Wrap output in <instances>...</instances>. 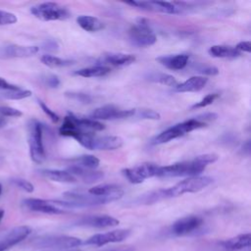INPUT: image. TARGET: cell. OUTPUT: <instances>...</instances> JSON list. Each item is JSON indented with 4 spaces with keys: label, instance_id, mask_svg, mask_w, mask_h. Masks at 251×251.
<instances>
[{
    "label": "cell",
    "instance_id": "obj_46",
    "mask_svg": "<svg viewBox=\"0 0 251 251\" xmlns=\"http://www.w3.org/2000/svg\"><path fill=\"white\" fill-rule=\"evenodd\" d=\"M235 48L240 52V51H243V52H250L251 51V43L250 41H241L239 42Z\"/></svg>",
    "mask_w": 251,
    "mask_h": 251
},
{
    "label": "cell",
    "instance_id": "obj_12",
    "mask_svg": "<svg viewBox=\"0 0 251 251\" xmlns=\"http://www.w3.org/2000/svg\"><path fill=\"white\" fill-rule=\"evenodd\" d=\"M127 5L150 12H159L164 14H178L183 9L181 3H172L166 1H129Z\"/></svg>",
    "mask_w": 251,
    "mask_h": 251
},
{
    "label": "cell",
    "instance_id": "obj_42",
    "mask_svg": "<svg viewBox=\"0 0 251 251\" xmlns=\"http://www.w3.org/2000/svg\"><path fill=\"white\" fill-rule=\"evenodd\" d=\"M44 82L48 87L51 88H56L60 85V79L57 75H49L44 78Z\"/></svg>",
    "mask_w": 251,
    "mask_h": 251
},
{
    "label": "cell",
    "instance_id": "obj_40",
    "mask_svg": "<svg viewBox=\"0 0 251 251\" xmlns=\"http://www.w3.org/2000/svg\"><path fill=\"white\" fill-rule=\"evenodd\" d=\"M194 70L202 75H216L219 73V70L214 67V66H209V65H197Z\"/></svg>",
    "mask_w": 251,
    "mask_h": 251
},
{
    "label": "cell",
    "instance_id": "obj_6",
    "mask_svg": "<svg viewBox=\"0 0 251 251\" xmlns=\"http://www.w3.org/2000/svg\"><path fill=\"white\" fill-rule=\"evenodd\" d=\"M82 244L80 238L70 235H45L36 238L33 245L37 248H49L55 250H68Z\"/></svg>",
    "mask_w": 251,
    "mask_h": 251
},
{
    "label": "cell",
    "instance_id": "obj_49",
    "mask_svg": "<svg viewBox=\"0 0 251 251\" xmlns=\"http://www.w3.org/2000/svg\"><path fill=\"white\" fill-rule=\"evenodd\" d=\"M3 217H4V211H3V210H0V222H1V220L3 219Z\"/></svg>",
    "mask_w": 251,
    "mask_h": 251
},
{
    "label": "cell",
    "instance_id": "obj_44",
    "mask_svg": "<svg viewBox=\"0 0 251 251\" xmlns=\"http://www.w3.org/2000/svg\"><path fill=\"white\" fill-rule=\"evenodd\" d=\"M16 89H20V87L18 85L8 82L3 77H0V90L6 91V90H16Z\"/></svg>",
    "mask_w": 251,
    "mask_h": 251
},
{
    "label": "cell",
    "instance_id": "obj_20",
    "mask_svg": "<svg viewBox=\"0 0 251 251\" xmlns=\"http://www.w3.org/2000/svg\"><path fill=\"white\" fill-rule=\"evenodd\" d=\"M68 117L74 124L75 127L78 131L82 132H92V131H98L102 130L105 128V126L97 121L91 120V119H86V118H77L74 114H69Z\"/></svg>",
    "mask_w": 251,
    "mask_h": 251
},
{
    "label": "cell",
    "instance_id": "obj_14",
    "mask_svg": "<svg viewBox=\"0 0 251 251\" xmlns=\"http://www.w3.org/2000/svg\"><path fill=\"white\" fill-rule=\"evenodd\" d=\"M135 109L123 110L113 105H105L95 109L91 115V120H118L124 118H130L134 116Z\"/></svg>",
    "mask_w": 251,
    "mask_h": 251
},
{
    "label": "cell",
    "instance_id": "obj_4",
    "mask_svg": "<svg viewBox=\"0 0 251 251\" xmlns=\"http://www.w3.org/2000/svg\"><path fill=\"white\" fill-rule=\"evenodd\" d=\"M206 126V124L199 122L195 119H190L187 120L185 122L176 124L169 128H167L166 130L162 131L161 133H159L153 140H152V144L157 145V144H163L166 142H169L173 139H176L177 137H180L192 130L204 127Z\"/></svg>",
    "mask_w": 251,
    "mask_h": 251
},
{
    "label": "cell",
    "instance_id": "obj_11",
    "mask_svg": "<svg viewBox=\"0 0 251 251\" xmlns=\"http://www.w3.org/2000/svg\"><path fill=\"white\" fill-rule=\"evenodd\" d=\"M159 167L156 164L144 163L133 168H126L122 171L123 175L127 178L130 183H141L145 178L158 176Z\"/></svg>",
    "mask_w": 251,
    "mask_h": 251
},
{
    "label": "cell",
    "instance_id": "obj_24",
    "mask_svg": "<svg viewBox=\"0 0 251 251\" xmlns=\"http://www.w3.org/2000/svg\"><path fill=\"white\" fill-rule=\"evenodd\" d=\"M251 244V234L242 233L234 237L226 239L221 243L222 247L226 251H236L248 248Z\"/></svg>",
    "mask_w": 251,
    "mask_h": 251
},
{
    "label": "cell",
    "instance_id": "obj_9",
    "mask_svg": "<svg viewBox=\"0 0 251 251\" xmlns=\"http://www.w3.org/2000/svg\"><path fill=\"white\" fill-rule=\"evenodd\" d=\"M23 204L30 211L41 212L45 214L59 215L67 212L68 203L64 200H45L37 198H28L25 199Z\"/></svg>",
    "mask_w": 251,
    "mask_h": 251
},
{
    "label": "cell",
    "instance_id": "obj_22",
    "mask_svg": "<svg viewBox=\"0 0 251 251\" xmlns=\"http://www.w3.org/2000/svg\"><path fill=\"white\" fill-rule=\"evenodd\" d=\"M88 193L118 200L124 195V190L117 184H100L89 188Z\"/></svg>",
    "mask_w": 251,
    "mask_h": 251
},
{
    "label": "cell",
    "instance_id": "obj_34",
    "mask_svg": "<svg viewBox=\"0 0 251 251\" xmlns=\"http://www.w3.org/2000/svg\"><path fill=\"white\" fill-rule=\"evenodd\" d=\"M134 116H136L139 119H144V120H160L161 119V115L151 109L135 110Z\"/></svg>",
    "mask_w": 251,
    "mask_h": 251
},
{
    "label": "cell",
    "instance_id": "obj_23",
    "mask_svg": "<svg viewBox=\"0 0 251 251\" xmlns=\"http://www.w3.org/2000/svg\"><path fill=\"white\" fill-rule=\"evenodd\" d=\"M135 61V56L131 54L124 53H105L98 60V65L100 63H106L113 66H126L130 65Z\"/></svg>",
    "mask_w": 251,
    "mask_h": 251
},
{
    "label": "cell",
    "instance_id": "obj_28",
    "mask_svg": "<svg viewBox=\"0 0 251 251\" xmlns=\"http://www.w3.org/2000/svg\"><path fill=\"white\" fill-rule=\"evenodd\" d=\"M209 54L215 58H236L240 55V52L235 47L226 45H214L210 47Z\"/></svg>",
    "mask_w": 251,
    "mask_h": 251
},
{
    "label": "cell",
    "instance_id": "obj_1",
    "mask_svg": "<svg viewBox=\"0 0 251 251\" xmlns=\"http://www.w3.org/2000/svg\"><path fill=\"white\" fill-rule=\"evenodd\" d=\"M218 160V155L214 153L203 154L195 157L193 160L179 162L164 167H159L158 176L176 177V176H198L207 165L212 164Z\"/></svg>",
    "mask_w": 251,
    "mask_h": 251
},
{
    "label": "cell",
    "instance_id": "obj_47",
    "mask_svg": "<svg viewBox=\"0 0 251 251\" xmlns=\"http://www.w3.org/2000/svg\"><path fill=\"white\" fill-rule=\"evenodd\" d=\"M134 249L130 246H121V247H117V248H112V249H108L106 251H133Z\"/></svg>",
    "mask_w": 251,
    "mask_h": 251
},
{
    "label": "cell",
    "instance_id": "obj_38",
    "mask_svg": "<svg viewBox=\"0 0 251 251\" xmlns=\"http://www.w3.org/2000/svg\"><path fill=\"white\" fill-rule=\"evenodd\" d=\"M18 21L17 16L13 13L0 10V25H13Z\"/></svg>",
    "mask_w": 251,
    "mask_h": 251
},
{
    "label": "cell",
    "instance_id": "obj_36",
    "mask_svg": "<svg viewBox=\"0 0 251 251\" xmlns=\"http://www.w3.org/2000/svg\"><path fill=\"white\" fill-rule=\"evenodd\" d=\"M66 96L73 100H75L84 104L90 103L92 101V97L90 95L81 93V92H66Z\"/></svg>",
    "mask_w": 251,
    "mask_h": 251
},
{
    "label": "cell",
    "instance_id": "obj_26",
    "mask_svg": "<svg viewBox=\"0 0 251 251\" xmlns=\"http://www.w3.org/2000/svg\"><path fill=\"white\" fill-rule=\"evenodd\" d=\"M40 175L43 176L46 178H49L53 181H58V182H75L76 178L72 176L70 173L67 171H61V170H51V169H44L39 171Z\"/></svg>",
    "mask_w": 251,
    "mask_h": 251
},
{
    "label": "cell",
    "instance_id": "obj_21",
    "mask_svg": "<svg viewBox=\"0 0 251 251\" xmlns=\"http://www.w3.org/2000/svg\"><path fill=\"white\" fill-rule=\"evenodd\" d=\"M67 172L70 173L72 176H74L75 178H76V176H78L84 182H87V183L95 182V181L103 178V176H104V174L102 172L88 170V169L82 168L77 165H73V166L69 167Z\"/></svg>",
    "mask_w": 251,
    "mask_h": 251
},
{
    "label": "cell",
    "instance_id": "obj_48",
    "mask_svg": "<svg viewBox=\"0 0 251 251\" xmlns=\"http://www.w3.org/2000/svg\"><path fill=\"white\" fill-rule=\"evenodd\" d=\"M242 151H243V153H245V154H249V152H250V142L249 141H247L244 145H243V147H242Z\"/></svg>",
    "mask_w": 251,
    "mask_h": 251
},
{
    "label": "cell",
    "instance_id": "obj_35",
    "mask_svg": "<svg viewBox=\"0 0 251 251\" xmlns=\"http://www.w3.org/2000/svg\"><path fill=\"white\" fill-rule=\"evenodd\" d=\"M11 182L13 184H15L16 186H18L19 188L23 189L24 191L27 192V193H31L34 190L33 184L31 182H29L28 180H26V179H24V178H13V179H11Z\"/></svg>",
    "mask_w": 251,
    "mask_h": 251
},
{
    "label": "cell",
    "instance_id": "obj_19",
    "mask_svg": "<svg viewBox=\"0 0 251 251\" xmlns=\"http://www.w3.org/2000/svg\"><path fill=\"white\" fill-rule=\"evenodd\" d=\"M189 60V56L186 54H176V55H165L156 58V61L162 66L170 70H182L186 67Z\"/></svg>",
    "mask_w": 251,
    "mask_h": 251
},
{
    "label": "cell",
    "instance_id": "obj_32",
    "mask_svg": "<svg viewBox=\"0 0 251 251\" xmlns=\"http://www.w3.org/2000/svg\"><path fill=\"white\" fill-rule=\"evenodd\" d=\"M77 162V166H80L82 168L88 169V170H94L99 166V159L93 155H82L75 159Z\"/></svg>",
    "mask_w": 251,
    "mask_h": 251
},
{
    "label": "cell",
    "instance_id": "obj_41",
    "mask_svg": "<svg viewBox=\"0 0 251 251\" xmlns=\"http://www.w3.org/2000/svg\"><path fill=\"white\" fill-rule=\"evenodd\" d=\"M38 104H39V106L41 107V109H42V111L48 116V118L52 121V122H54V123H57L58 121H59V116L54 112V111H52L44 102H42V101H40V100H38Z\"/></svg>",
    "mask_w": 251,
    "mask_h": 251
},
{
    "label": "cell",
    "instance_id": "obj_7",
    "mask_svg": "<svg viewBox=\"0 0 251 251\" xmlns=\"http://www.w3.org/2000/svg\"><path fill=\"white\" fill-rule=\"evenodd\" d=\"M30 13L41 21H63L71 17L70 11L57 3L46 2L33 6Z\"/></svg>",
    "mask_w": 251,
    "mask_h": 251
},
{
    "label": "cell",
    "instance_id": "obj_8",
    "mask_svg": "<svg viewBox=\"0 0 251 251\" xmlns=\"http://www.w3.org/2000/svg\"><path fill=\"white\" fill-rule=\"evenodd\" d=\"M128 37L130 42L138 47L153 45L157 40L155 33L144 19H139L137 23L130 27L128 30Z\"/></svg>",
    "mask_w": 251,
    "mask_h": 251
},
{
    "label": "cell",
    "instance_id": "obj_31",
    "mask_svg": "<svg viewBox=\"0 0 251 251\" xmlns=\"http://www.w3.org/2000/svg\"><path fill=\"white\" fill-rule=\"evenodd\" d=\"M41 62L47 66V67H50V68H61V67H68V66H71L73 65L74 61L72 60H67V59H62V58H59V57H56V56H52V55H43L41 58H40Z\"/></svg>",
    "mask_w": 251,
    "mask_h": 251
},
{
    "label": "cell",
    "instance_id": "obj_45",
    "mask_svg": "<svg viewBox=\"0 0 251 251\" xmlns=\"http://www.w3.org/2000/svg\"><path fill=\"white\" fill-rule=\"evenodd\" d=\"M59 48V45L55 40L48 39L43 43V49L47 51H57Z\"/></svg>",
    "mask_w": 251,
    "mask_h": 251
},
{
    "label": "cell",
    "instance_id": "obj_37",
    "mask_svg": "<svg viewBox=\"0 0 251 251\" xmlns=\"http://www.w3.org/2000/svg\"><path fill=\"white\" fill-rule=\"evenodd\" d=\"M217 98H219V94L217 93H212V94H208L206 95L202 100H200L199 102L195 103L194 105H192V109H199V108H204L208 105H211Z\"/></svg>",
    "mask_w": 251,
    "mask_h": 251
},
{
    "label": "cell",
    "instance_id": "obj_16",
    "mask_svg": "<svg viewBox=\"0 0 251 251\" xmlns=\"http://www.w3.org/2000/svg\"><path fill=\"white\" fill-rule=\"evenodd\" d=\"M31 232V228L27 226H20L12 228L3 238L0 239V251H6L14 245L20 243L26 238Z\"/></svg>",
    "mask_w": 251,
    "mask_h": 251
},
{
    "label": "cell",
    "instance_id": "obj_33",
    "mask_svg": "<svg viewBox=\"0 0 251 251\" xmlns=\"http://www.w3.org/2000/svg\"><path fill=\"white\" fill-rule=\"evenodd\" d=\"M1 95L10 100H20V99H25L29 96H31V91L30 90H25V89H16V90H6L1 93Z\"/></svg>",
    "mask_w": 251,
    "mask_h": 251
},
{
    "label": "cell",
    "instance_id": "obj_29",
    "mask_svg": "<svg viewBox=\"0 0 251 251\" xmlns=\"http://www.w3.org/2000/svg\"><path fill=\"white\" fill-rule=\"evenodd\" d=\"M110 68L102 65H96L88 68H83L78 71L75 72V75L82 76V77H96V76H103L110 73Z\"/></svg>",
    "mask_w": 251,
    "mask_h": 251
},
{
    "label": "cell",
    "instance_id": "obj_43",
    "mask_svg": "<svg viewBox=\"0 0 251 251\" xmlns=\"http://www.w3.org/2000/svg\"><path fill=\"white\" fill-rule=\"evenodd\" d=\"M218 118V115L215 114V113H204L202 115H199L195 118V120L199 121V122H202L204 124H206V122H210V121H214Z\"/></svg>",
    "mask_w": 251,
    "mask_h": 251
},
{
    "label": "cell",
    "instance_id": "obj_18",
    "mask_svg": "<svg viewBox=\"0 0 251 251\" xmlns=\"http://www.w3.org/2000/svg\"><path fill=\"white\" fill-rule=\"evenodd\" d=\"M38 50L37 46L10 44L3 48L1 54L6 58H25L35 55Z\"/></svg>",
    "mask_w": 251,
    "mask_h": 251
},
{
    "label": "cell",
    "instance_id": "obj_17",
    "mask_svg": "<svg viewBox=\"0 0 251 251\" xmlns=\"http://www.w3.org/2000/svg\"><path fill=\"white\" fill-rule=\"evenodd\" d=\"M119 224L120 222L116 218L108 215H101V216H87V217L81 218L78 221H76L75 225L79 226L104 228V227L116 226Z\"/></svg>",
    "mask_w": 251,
    "mask_h": 251
},
{
    "label": "cell",
    "instance_id": "obj_30",
    "mask_svg": "<svg viewBox=\"0 0 251 251\" xmlns=\"http://www.w3.org/2000/svg\"><path fill=\"white\" fill-rule=\"evenodd\" d=\"M146 78L153 82H158L161 84H165L168 86H174L176 87L178 83L177 80L171 75L164 74V73H150L147 75Z\"/></svg>",
    "mask_w": 251,
    "mask_h": 251
},
{
    "label": "cell",
    "instance_id": "obj_51",
    "mask_svg": "<svg viewBox=\"0 0 251 251\" xmlns=\"http://www.w3.org/2000/svg\"><path fill=\"white\" fill-rule=\"evenodd\" d=\"M1 191H2V186H1V184H0V194H1Z\"/></svg>",
    "mask_w": 251,
    "mask_h": 251
},
{
    "label": "cell",
    "instance_id": "obj_39",
    "mask_svg": "<svg viewBox=\"0 0 251 251\" xmlns=\"http://www.w3.org/2000/svg\"><path fill=\"white\" fill-rule=\"evenodd\" d=\"M23 115V113L13 107H9V106H0V116L1 117H13V118H17V117H21Z\"/></svg>",
    "mask_w": 251,
    "mask_h": 251
},
{
    "label": "cell",
    "instance_id": "obj_50",
    "mask_svg": "<svg viewBox=\"0 0 251 251\" xmlns=\"http://www.w3.org/2000/svg\"><path fill=\"white\" fill-rule=\"evenodd\" d=\"M3 124H4V121H3V119H2V118H0V126H3Z\"/></svg>",
    "mask_w": 251,
    "mask_h": 251
},
{
    "label": "cell",
    "instance_id": "obj_2",
    "mask_svg": "<svg viewBox=\"0 0 251 251\" xmlns=\"http://www.w3.org/2000/svg\"><path fill=\"white\" fill-rule=\"evenodd\" d=\"M70 136L74 137L79 144L90 150H115L122 147L124 143L123 139L119 136H97L93 132L74 131Z\"/></svg>",
    "mask_w": 251,
    "mask_h": 251
},
{
    "label": "cell",
    "instance_id": "obj_5",
    "mask_svg": "<svg viewBox=\"0 0 251 251\" xmlns=\"http://www.w3.org/2000/svg\"><path fill=\"white\" fill-rule=\"evenodd\" d=\"M42 132L41 124L36 120H31L28 124L29 154L31 160L37 164H41L45 160Z\"/></svg>",
    "mask_w": 251,
    "mask_h": 251
},
{
    "label": "cell",
    "instance_id": "obj_3",
    "mask_svg": "<svg viewBox=\"0 0 251 251\" xmlns=\"http://www.w3.org/2000/svg\"><path fill=\"white\" fill-rule=\"evenodd\" d=\"M213 182V178L210 176H191L185 178L176 185L164 189L165 197L172 198L177 197L184 193H194L198 192Z\"/></svg>",
    "mask_w": 251,
    "mask_h": 251
},
{
    "label": "cell",
    "instance_id": "obj_10",
    "mask_svg": "<svg viewBox=\"0 0 251 251\" xmlns=\"http://www.w3.org/2000/svg\"><path fill=\"white\" fill-rule=\"evenodd\" d=\"M65 201H68L72 204H74L76 208H84V207H90V206H97V205H103L109 202L115 201L112 198L109 197H102V196H96L81 191H68L63 194Z\"/></svg>",
    "mask_w": 251,
    "mask_h": 251
},
{
    "label": "cell",
    "instance_id": "obj_13",
    "mask_svg": "<svg viewBox=\"0 0 251 251\" xmlns=\"http://www.w3.org/2000/svg\"><path fill=\"white\" fill-rule=\"evenodd\" d=\"M130 234L129 229H115L105 233H96L87 238L82 244L92 246H104L109 243L121 242L126 239Z\"/></svg>",
    "mask_w": 251,
    "mask_h": 251
},
{
    "label": "cell",
    "instance_id": "obj_27",
    "mask_svg": "<svg viewBox=\"0 0 251 251\" xmlns=\"http://www.w3.org/2000/svg\"><path fill=\"white\" fill-rule=\"evenodd\" d=\"M76 22L82 29L89 32H94L104 27L103 23L99 19L92 16H85V15L79 16L76 19Z\"/></svg>",
    "mask_w": 251,
    "mask_h": 251
},
{
    "label": "cell",
    "instance_id": "obj_25",
    "mask_svg": "<svg viewBox=\"0 0 251 251\" xmlns=\"http://www.w3.org/2000/svg\"><path fill=\"white\" fill-rule=\"evenodd\" d=\"M208 81V78L205 76L195 75L186 79L182 83H179L176 86V91L177 92H196L204 88Z\"/></svg>",
    "mask_w": 251,
    "mask_h": 251
},
{
    "label": "cell",
    "instance_id": "obj_15",
    "mask_svg": "<svg viewBox=\"0 0 251 251\" xmlns=\"http://www.w3.org/2000/svg\"><path fill=\"white\" fill-rule=\"evenodd\" d=\"M203 224V219L198 216H186L176 221L172 226V232L177 236L191 233L198 229Z\"/></svg>",
    "mask_w": 251,
    "mask_h": 251
}]
</instances>
